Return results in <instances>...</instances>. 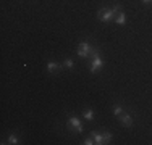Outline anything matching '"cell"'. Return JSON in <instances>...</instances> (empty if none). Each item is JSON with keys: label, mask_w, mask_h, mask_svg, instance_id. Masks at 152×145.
I'll list each match as a JSON object with an SVG mask.
<instances>
[{"label": "cell", "mask_w": 152, "mask_h": 145, "mask_svg": "<svg viewBox=\"0 0 152 145\" xmlns=\"http://www.w3.org/2000/svg\"><path fill=\"white\" fill-rule=\"evenodd\" d=\"M102 137H104V145H105V144H110V140H112V134L108 132V130L102 132Z\"/></svg>", "instance_id": "30bf717a"}, {"label": "cell", "mask_w": 152, "mask_h": 145, "mask_svg": "<svg viewBox=\"0 0 152 145\" xmlns=\"http://www.w3.org/2000/svg\"><path fill=\"white\" fill-rule=\"evenodd\" d=\"M104 68V60L99 57H96V58H92V63H91V72H97V71H100Z\"/></svg>", "instance_id": "277c9868"}, {"label": "cell", "mask_w": 152, "mask_h": 145, "mask_svg": "<svg viewBox=\"0 0 152 145\" xmlns=\"http://www.w3.org/2000/svg\"><path fill=\"white\" fill-rule=\"evenodd\" d=\"M66 126H68V129H70L71 132H76V134L83 132V124H81V121H79L76 116H71V118L68 119Z\"/></svg>", "instance_id": "6da1fadb"}, {"label": "cell", "mask_w": 152, "mask_h": 145, "mask_svg": "<svg viewBox=\"0 0 152 145\" xmlns=\"http://www.w3.org/2000/svg\"><path fill=\"white\" fill-rule=\"evenodd\" d=\"M91 136H92V139H94V142H96V144L104 145V137H102V134H99V132H92Z\"/></svg>", "instance_id": "ba28073f"}, {"label": "cell", "mask_w": 152, "mask_h": 145, "mask_svg": "<svg viewBox=\"0 0 152 145\" xmlns=\"http://www.w3.org/2000/svg\"><path fill=\"white\" fill-rule=\"evenodd\" d=\"M92 49H94V47H91L88 42H81L78 45V55L81 58H88V57H91Z\"/></svg>", "instance_id": "3957f363"}, {"label": "cell", "mask_w": 152, "mask_h": 145, "mask_svg": "<svg viewBox=\"0 0 152 145\" xmlns=\"http://www.w3.org/2000/svg\"><path fill=\"white\" fill-rule=\"evenodd\" d=\"M8 142L12 144V145H15V144H18V137L15 136V134H10V136H8Z\"/></svg>", "instance_id": "4fadbf2b"}, {"label": "cell", "mask_w": 152, "mask_h": 145, "mask_svg": "<svg viewBox=\"0 0 152 145\" xmlns=\"http://www.w3.org/2000/svg\"><path fill=\"white\" fill-rule=\"evenodd\" d=\"M123 113V108L120 107V105H115L113 107V116H120Z\"/></svg>", "instance_id": "8fae6325"}, {"label": "cell", "mask_w": 152, "mask_h": 145, "mask_svg": "<svg viewBox=\"0 0 152 145\" xmlns=\"http://www.w3.org/2000/svg\"><path fill=\"white\" fill-rule=\"evenodd\" d=\"M63 66L68 68V70H71V68H73V60H71V58H66V60H65V63H63Z\"/></svg>", "instance_id": "7c38bea8"}, {"label": "cell", "mask_w": 152, "mask_h": 145, "mask_svg": "<svg viewBox=\"0 0 152 145\" xmlns=\"http://www.w3.org/2000/svg\"><path fill=\"white\" fill-rule=\"evenodd\" d=\"M141 2H142V3H146V5H147V3H152V0H141Z\"/></svg>", "instance_id": "9a60e30c"}, {"label": "cell", "mask_w": 152, "mask_h": 145, "mask_svg": "<svg viewBox=\"0 0 152 145\" xmlns=\"http://www.w3.org/2000/svg\"><path fill=\"white\" fill-rule=\"evenodd\" d=\"M83 116H84L88 121H92V119H94V111L92 110H84V111H83Z\"/></svg>", "instance_id": "9c48e42d"}, {"label": "cell", "mask_w": 152, "mask_h": 145, "mask_svg": "<svg viewBox=\"0 0 152 145\" xmlns=\"http://www.w3.org/2000/svg\"><path fill=\"white\" fill-rule=\"evenodd\" d=\"M118 119H120V123L123 126H126V128H131L133 126V119H131V116H129L128 113H121L120 116H118Z\"/></svg>", "instance_id": "5b68a950"}, {"label": "cell", "mask_w": 152, "mask_h": 145, "mask_svg": "<svg viewBox=\"0 0 152 145\" xmlns=\"http://www.w3.org/2000/svg\"><path fill=\"white\" fill-rule=\"evenodd\" d=\"M115 23H117L118 26H123V24L126 23V16H125V13H118V14H117V18H115Z\"/></svg>", "instance_id": "52a82bcc"}, {"label": "cell", "mask_w": 152, "mask_h": 145, "mask_svg": "<svg viewBox=\"0 0 152 145\" xmlns=\"http://www.w3.org/2000/svg\"><path fill=\"white\" fill-rule=\"evenodd\" d=\"M83 144H84V145H92V144H96V142H94V139H92V136H91V137H86V140Z\"/></svg>", "instance_id": "5bb4252c"}, {"label": "cell", "mask_w": 152, "mask_h": 145, "mask_svg": "<svg viewBox=\"0 0 152 145\" xmlns=\"http://www.w3.org/2000/svg\"><path fill=\"white\" fill-rule=\"evenodd\" d=\"M115 16V12L112 8H100L99 13H97V18H99L100 21H104V23H108V21H112Z\"/></svg>", "instance_id": "7a4b0ae2"}, {"label": "cell", "mask_w": 152, "mask_h": 145, "mask_svg": "<svg viewBox=\"0 0 152 145\" xmlns=\"http://www.w3.org/2000/svg\"><path fill=\"white\" fill-rule=\"evenodd\" d=\"M58 70H60V65L58 63H55V61H49V63H47V71H49V72H55Z\"/></svg>", "instance_id": "8992f818"}]
</instances>
